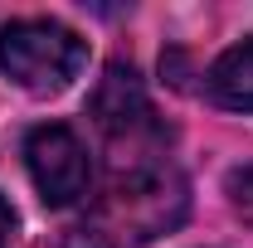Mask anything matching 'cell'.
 Masks as SVG:
<instances>
[{"label":"cell","mask_w":253,"mask_h":248,"mask_svg":"<svg viewBox=\"0 0 253 248\" xmlns=\"http://www.w3.org/2000/svg\"><path fill=\"white\" fill-rule=\"evenodd\" d=\"M10 229H15V214H10V205L0 200V248H5V239H10Z\"/></svg>","instance_id":"cell-7"},{"label":"cell","mask_w":253,"mask_h":248,"mask_svg":"<svg viewBox=\"0 0 253 248\" xmlns=\"http://www.w3.org/2000/svg\"><path fill=\"white\" fill-rule=\"evenodd\" d=\"M25 165H30V180L39 190L44 205H73L83 200L88 185H93V161H88V146L73 126L63 122H44L25 136Z\"/></svg>","instance_id":"cell-3"},{"label":"cell","mask_w":253,"mask_h":248,"mask_svg":"<svg viewBox=\"0 0 253 248\" xmlns=\"http://www.w3.org/2000/svg\"><path fill=\"white\" fill-rule=\"evenodd\" d=\"M205 88L229 112H253V39L224 49L210 68V78H205Z\"/></svg>","instance_id":"cell-5"},{"label":"cell","mask_w":253,"mask_h":248,"mask_svg":"<svg viewBox=\"0 0 253 248\" xmlns=\"http://www.w3.org/2000/svg\"><path fill=\"white\" fill-rule=\"evenodd\" d=\"M93 122L107 136V146L117 151H141V141L156 136V112H151V97L141 88L136 68L131 63H107L102 78L93 88Z\"/></svg>","instance_id":"cell-4"},{"label":"cell","mask_w":253,"mask_h":248,"mask_svg":"<svg viewBox=\"0 0 253 248\" xmlns=\"http://www.w3.org/2000/svg\"><path fill=\"white\" fill-rule=\"evenodd\" d=\"M229 200H234V209H239V214L253 219V165L229 170Z\"/></svg>","instance_id":"cell-6"},{"label":"cell","mask_w":253,"mask_h":248,"mask_svg":"<svg viewBox=\"0 0 253 248\" xmlns=\"http://www.w3.org/2000/svg\"><path fill=\"white\" fill-rule=\"evenodd\" d=\"M88 59V44L59 20H10L0 30V68L25 93H63Z\"/></svg>","instance_id":"cell-2"},{"label":"cell","mask_w":253,"mask_h":248,"mask_svg":"<svg viewBox=\"0 0 253 248\" xmlns=\"http://www.w3.org/2000/svg\"><path fill=\"white\" fill-rule=\"evenodd\" d=\"M185 219V180L170 165L117 170V185L102 195L88 224L68 234V248H141Z\"/></svg>","instance_id":"cell-1"}]
</instances>
